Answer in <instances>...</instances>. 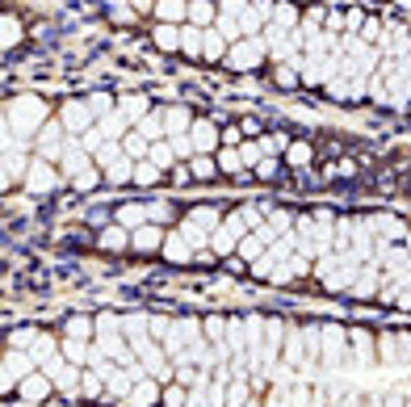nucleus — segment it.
I'll return each mask as SVG.
<instances>
[{
    "instance_id": "13",
    "label": "nucleus",
    "mask_w": 411,
    "mask_h": 407,
    "mask_svg": "<svg viewBox=\"0 0 411 407\" xmlns=\"http://www.w3.org/2000/svg\"><path fill=\"white\" fill-rule=\"evenodd\" d=\"M118 219H122V227H134V223H143V210H139V206H126Z\"/></svg>"
},
{
    "instance_id": "17",
    "label": "nucleus",
    "mask_w": 411,
    "mask_h": 407,
    "mask_svg": "<svg viewBox=\"0 0 411 407\" xmlns=\"http://www.w3.org/2000/svg\"><path fill=\"white\" fill-rule=\"evenodd\" d=\"M243 160L256 164V160H261V147H256V143H243Z\"/></svg>"
},
{
    "instance_id": "3",
    "label": "nucleus",
    "mask_w": 411,
    "mask_h": 407,
    "mask_svg": "<svg viewBox=\"0 0 411 407\" xmlns=\"http://www.w3.org/2000/svg\"><path fill=\"white\" fill-rule=\"evenodd\" d=\"M164 239H168V235H164L160 227H139V231H134V248H139V252H156Z\"/></svg>"
},
{
    "instance_id": "4",
    "label": "nucleus",
    "mask_w": 411,
    "mask_h": 407,
    "mask_svg": "<svg viewBox=\"0 0 411 407\" xmlns=\"http://www.w3.org/2000/svg\"><path fill=\"white\" fill-rule=\"evenodd\" d=\"M181 42H185V38H181L177 26H160V30H156V46H160V50H181Z\"/></svg>"
},
{
    "instance_id": "12",
    "label": "nucleus",
    "mask_w": 411,
    "mask_h": 407,
    "mask_svg": "<svg viewBox=\"0 0 411 407\" xmlns=\"http://www.w3.org/2000/svg\"><path fill=\"white\" fill-rule=\"evenodd\" d=\"M143 139H147V135H143V130H139V135H130V139H126V147H122V151H126V156H130V160H134V156H147V143H143Z\"/></svg>"
},
{
    "instance_id": "18",
    "label": "nucleus",
    "mask_w": 411,
    "mask_h": 407,
    "mask_svg": "<svg viewBox=\"0 0 411 407\" xmlns=\"http://www.w3.org/2000/svg\"><path fill=\"white\" fill-rule=\"evenodd\" d=\"M68 332H72V336H88V319H72Z\"/></svg>"
},
{
    "instance_id": "16",
    "label": "nucleus",
    "mask_w": 411,
    "mask_h": 407,
    "mask_svg": "<svg viewBox=\"0 0 411 407\" xmlns=\"http://www.w3.org/2000/svg\"><path fill=\"white\" fill-rule=\"evenodd\" d=\"M219 164H223L227 172H235V168H239V156H235V151H223V160H219Z\"/></svg>"
},
{
    "instance_id": "2",
    "label": "nucleus",
    "mask_w": 411,
    "mask_h": 407,
    "mask_svg": "<svg viewBox=\"0 0 411 407\" xmlns=\"http://www.w3.org/2000/svg\"><path fill=\"white\" fill-rule=\"evenodd\" d=\"M92 114H97V110H88V106H80V101H72V106L63 110V126H68V130H84Z\"/></svg>"
},
{
    "instance_id": "5",
    "label": "nucleus",
    "mask_w": 411,
    "mask_h": 407,
    "mask_svg": "<svg viewBox=\"0 0 411 407\" xmlns=\"http://www.w3.org/2000/svg\"><path fill=\"white\" fill-rule=\"evenodd\" d=\"M130 239H134V235H130L126 227H110V231H101V248H118V252H122Z\"/></svg>"
},
{
    "instance_id": "19",
    "label": "nucleus",
    "mask_w": 411,
    "mask_h": 407,
    "mask_svg": "<svg viewBox=\"0 0 411 407\" xmlns=\"http://www.w3.org/2000/svg\"><path fill=\"white\" fill-rule=\"evenodd\" d=\"M26 395H46V382H42V378H30V382H26Z\"/></svg>"
},
{
    "instance_id": "1",
    "label": "nucleus",
    "mask_w": 411,
    "mask_h": 407,
    "mask_svg": "<svg viewBox=\"0 0 411 407\" xmlns=\"http://www.w3.org/2000/svg\"><path fill=\"white\" fill-rule=\"evenodd\" d=\"M156 17H160V26H181L189 17V5L185 0H156Z\"/></svg>"
},
{
    "instance_id": "9",
    "label": "nucleus",
    "mask_w": 411,
    "mask_h": 407,
    "mask_svg": "<svg viewBox=\"0 0 411 407\" xmlns=\"http://www.w3.org/2000/svg\"><path fill=\"white\" fill-rule=\"evenodd\" d=\"M134 181H139V185L160 181V164H151V160H147V164H139V168H134Z\"/></svg>"
},
{
    "instance_id": "20",
    "label": "nucleus",
    "mask_w": 411,
    "mask_h": 407,
    "mask_svg": "<svg viewBox=\"0 0 411 407\" xmlns=\"http://www.w3.org/2000/svg\"><path fill=\"white\" fill-rule=\"evenodd\" d=\"M134 9L139 13H156V0H134Z\"/></svg>"
},
{
    "instance_id": "6",
    "label": "nucleus",
    "mask_w": 411,
    "mask_h": 407,
    "mask_svg": "<svg viewBox=\"0 0 411 407\" xmlns=\"http://www.w3.org/2000/svg\"><path fill=\"white\" fill-rule=\"evenodd\" d=\"M189 21H193V26H210V21H214L210 0H193V5H189Z\"/></svg>"
},
{
    "instance_id": "7",
    "label": "nucleus",
    "mask_w": 411,
    "mask_h": 407,
    "mask_svg": "<svg viewBox=\"0 0 411 407\" xmlns=\"http://www.w3.org/2000/svg\"><path fill=\"white\" fill-rule=\"evenodd\" d=\"M34 172H38V177H30V181H26L30 189H46V185H55V172H50L46 164H34Z\"/></svg>"
},
{
    "instance_id": "11",
    "label": "nucleus",
    "mask_w": 411,
    "mask_h": 407,
    "mask_svg": "<svg viewBox=\"0 0 411 407\" xmlns=\"http://www.w3.org/2000/svg\"><path fill=\"white\" fill-rule=\"evenodd\" d=\"M185 126H189V114H185V110H168V135L177 139Z\"/></svg>"
},
{
    "instance_id": "15",
    "label": "nucleus",
    "mask_w": 411,
    "mask_h": 407,
    "mask_svg": "<svg viewBox=\"0 0 411 407\" xmlns=\"http://www.w3.org/2000/svg\"><path fill=\"white\" fill-rule=\"evenodd\" d=\"M193 172H197V177H210V172H214V160H210V156H201V160H193Z\"/></svg>"
},
{
    "instance_id": "14",
    "label": "nucleus",
    "mask_w": 411,
    "mask_h": 407,
    "mask_svg": "<svg viewBox=\"0 0 411 407\" xmlns=\"http://www.w3.org/2000/svg\"><path fill=\"white\" fill-rule=\"evenodd\" d=\"M210 42H206V59H219L223 55V38H214V34H206Z\"/></svg>"
},
{
    "instance_id": "10",
    "label": "nucleus",
    "mask_w": 411,
    "mask_h": 407,
    "mask_svg": "<svg viewBox=\"0 0 411 407\" xmlns=\"http://www.w3.org/2000/svg\"><path fill=\"white\" fill-rule=\"evenodd\" d=\"M172 151H177L172 143H156V147H151V164H160V168L172 164Z\"/></svg>"
},
{
    "instance_id": "8",
    "label": "nucleus",
    "mask_w": 411,
    "mask_h": 407,
    "mask_svg": "<svg viewBox=\"0 0 411 407\" xmlns=\"http://www.w3.org/2000/svg\"><path fill=\"white\" fill-rule=\"evenodd\" d=\"M193 139H197V147H201V151H210V147L219 143V139H214V126H210V122H201V126L193 130Z\"/></svg>"
}]
</instances>
